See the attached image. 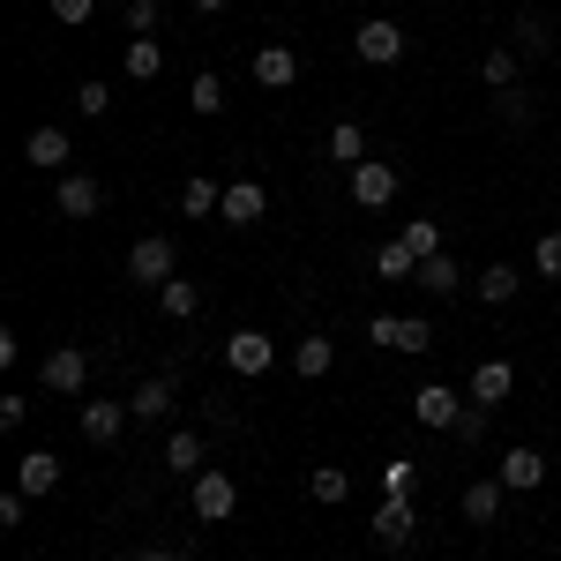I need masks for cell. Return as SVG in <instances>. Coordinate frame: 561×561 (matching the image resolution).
<instances>
[{
    "instance_id": "6da1fadb",
    "label": "cell",
    "mask_w": 561,
    "mask_h": 561,
    "mask_svg": "<svg viewBox=\"0 0 561 561\" xmlns=\"http://www.w3.org/2000/svg\"><path fill=\"white\" fill-rule=\"evenodd\" d=\"M173 270H180L173 232H150V240H135V248H128V277H135V285H173Z\"/></svg>"
},
{
    "instance_id": "7a4b0ae2",
    "label": "cell",
    "mask_w": 561,
    "mask_h": 561,
    "mask_svg": "<svg viewBox=\"0 0 561 561\" xmlns=\"http://www.w3.org/2000/svg\"><path fill=\"white\" fill-rule=\"evenodd\" d=\"M352 53H359L367 68H397V60H404V31H397L389 15H367V23L352 31Z\"/></svg>"
},
{
    "instance_id": "3957f363",
    "label": "cell",
    "mask_w": 561,
    "mask_h": 561,
    "mask_svg": "<svg viewBox=\"0 0 561 561\" xmlns=\"http://www.w3.org/2000/svg\"><path fill=\"white\" fill-rule=\"evenodd\" d=\"M38 382L53 389V397H83V382H90V352H83V345H53V352H45V367H38Z\"/></svg>"
},
{
    "instance_id": "277c9868",
    "label": "cell",
    "mask_w": 561,
    "mask_h": 561,
    "mask_svg": "<svg viewBox=\"0 0 561 561\" xmlns=\"http://www.w3.org/2000/svg\"><path fill=\"white\" fill-rule=\"evenodd\" d=\"M195 524H225L232 510H240V486H232V472H195Z\"/></svg>"
},
{
    "instance_id": "5b68a950",
    "label": "cell",
    "mask_w": 561,
    "mask_h": 561,
    "mask_svg": "<svg viewBox=\"0 0 561 561\" xmlns=\"http://www.w3.org/2000/svg\"><path fill=\"white\" fill-rule=\"evenodd\" d=\"M412 420L420 427H442V434H457V420H465V397L449 382H427V389H412Z\"/></svg>"
},
{
    "instance_id": "8992f818",
    "label": "cell",
    "mask_w": 561,
    "mask_h": 561,
    "mask_svg": "<svg viewBox=\"0 0 561 561\" xmlns=\"http://www.w3.org/2000/svg\"><path fill=\"white\" fill-rule=\"evenodd\" d=\"M367 337L389 345V352H427L434 345V322H427V314H404V322H397V314H375V322H367Z\"/></svg>"
},
{
    "instance_id": "52a82bcc",
    "label": "cell",
    "mask_w": 561,
    "mask_h": 561,
    "mask_svg": "<svg viewBox=\"0 0 561 561\" xmlns=\"http://www.w3.org/2000/svg\"><path fill=\"white\" fill-rule=\"evenodd\" d=\"M225 367H232V375H270V367H277V345H270L262 330H232V337H225Z\"/></svg>"
},
{
    "instance_id": "ba28073f",
    "label": "cell",
    "mask_w": 561,
    "mask_h": 561,
    "mask_svg": "<svg viewBox=\"0 0 561 561\" xmlns=\"http://www.w3.org/2000/svg\"><path fill=\"white\" fill-rule=\"evenodd\" d=\"M412 531H420V517H412V494H382V510H375V547H412Z\"/></svg>"
},
{
    "instance_id": "9c48e42d",
    "label": "cell",
    "mask_w": 561,
    "mask_h": 561,
    "mask_svg": "<svg viewBox=\"0 0 561 561\" xmlns=\"http://www.w3.org/2000/svg\"><path fill=\"white\" fill-rule=\"evenodd\" d=\"M128 404H113V397H90L83 404V442H98V449H113V442H121V434H128Z\"/></svg>"
},
{
    "instance_id": "30bf717a",
    "label": "cell",
    "mask_w": 561,
    "mask_h": 561,
    "mask_svg": "<svg viewBox=\"0 0 561 561\" xmlns=\"http://www.w3.org/2000/svg\"><path fill=\"white\" fill-rule=\"evenodd\" d=\"M53 203H60V217H76V225H83V217L105 210V180H98V173H68Z\"/></svg>"
},
{
    "instance_id": "8fae6325",
    "label": "cell",
    "mask_w": 561,
    "mask_h": 561,
    "mask_svg": "<svg viewBox=\"0 0 561 561\" xmlns=\"http://www.w3.org/2000/svg\"><path fill=\"white\" fill-rule=\"evenodd\" d=\"M248 68H255L262 90H293V83H300V53H293V45H255Z\"/></svg>"
},
{
    "instance_id": "7c38bea8",
    "label": "cell",
    "mask_w": 561,
    "mask_h": 561,
    "mask_svg": "<svg viewBox=\"0 0 561 561\" xmlns=\"http://www.w3.org/2000/svg\"><path fill=\"white\" fill-rule=\"evenodd\" d=\"M494 479H502V486H510V494H531V486H547V457H539V449H510V457H502V465H494Z\"/></svg>"
},
{
    "instance_id": "4fadbf2b",
    "label": "cell",
    "mask_w": 561,
    "mask_h": 561,
    "mask_svg": "<svg viewBox=\"0 0 561 561\" xmlns=\"http://www.w3.org/2000/svg\"><path fill=\"white\" fill-rule=\"evenodd\" d=\"M262 210H270V195H262L255 180H225V203H217L225 225H262Z\"/></svg>"
},
{
    "instance_id": "5bb4252c",
    "label": "cell",
    "mask_w": 561,
    "mask_h": 561,
    "mask_svg": "<svg viewBox=\"0 0 561 561\" xmlns=\"http://www.w3.org/2000/svg\"><path fill=\"white\" fill-rule=\"evenodd\" d=\"M397 195V165H352V203L359 210H382Z\"/></svg>"
},
{
    "instance_id": "9a60e30c",
    "label": "cell",
    "mask_w": 561,
    "mask_h": 561,
    "mask_svg": "<svg viewBox=\"0 0 561 561\" xmlns=\"http://www.w3.org/2000/svg\"><path fill=\"white\" fill-rule=\"evenodd\" d=\"M510 389H517V367H510V359H486V367L472 375V404L494 412V404H510Z\"/></svg>"
},
{
    "instance_id": "2e32d148",
    "label": "cell",
    "mask_w": 561,
    "mask_h": 561,
    "mask_svg": "<svg viewBox=\"0 0 561 561\" xmlns=\"http://www.w3.org/2000/svg\"><path fill=\"white\" fill-rule=\"evenodd\" d=\"M15 486H23L31 502H38V494H53V486H60V457H53V449H31V457L15 465Z\"/></svg>"
},
{
    "instance_id": "e0dca14e",
    "label": "cell",
    "mask_w": 561,
    "mask_h": 561,
    "mask_svg": "<svg viewBox=\"0 0 561 561\" xmlns=\"http://www.w3.org/2000/svg\"><path fill=\"white\" fill-rule=\"evenodd\" d=\"M479 300L486 307H510L524 293V277H517V262H486V270H479V285H472Z\"/></svg>"
},
{
    "instance_id": "ac0fdd59",
    "label": "cell",
    "mask_w": 561,
    "mask_h": 561,
    "mask_svg": "<svg viewBox=\"0 0 561 561\" xmlns=\"http://www.w3.org/2000/svg\"><path fill=\"white\" fill-rule=\"evenodd\" d=\"M502 494H510L502 479H465L457 502H465V517H472V524H494V517H502Z\"/></svg>"
},
{
    "instance_id": "d6986e66",
    "label": "cell",
    "mask_w": 561,
    "mask_h": 561,
    "mask_svg": "<svg viewBox=\"0 0 561 561\" xmlns=\"http://www.w3.org/2000/svg\"><path fill=\"white\" fill-rule=\"evenodd\" d=\"M121 68H128L135 83H158V76H165V38H128Z\"/></svg>"
},
{
    "instance_id": "ffe728a7",
    "label": "cell",
    "mask_w": 561,
    "mask_h": 561,
    "mask_svg": "<svg viewBox=\"0 0 561 561\" xmlns=\"http://www.w3.org/2000/svg\"><path fill=\"white\" fill-rule=\"evenodd\" d=\"M23 158H31V165H68V158H76V142H68V128H31Z\"/></svg>"
},
{
    "instance_id": "44dd1931",
    "label": "cell",
    "mask_w": 561,
    "mask_h": 561,
    "mask_svg": "<svg viewBox=\"0 0 561 561\" xmlns=\"http://www.w3.org/2000/svg\"><path fill=\"white\" fill-rule=\"evenodd\" d=\"M307 494H314L322 510H337V502H352V472L345 465H314V472H307Z\"/></svg>"
},
{
    "instance_id": "7402d4cb",
    "label": "cell",
    "mask_w": 561,
    "mask_h": 561,
    "mask_svg": "<svg viewBox=\"0 0 561 561\" xmlns=\"http://www.w3.org/2000/svg\"><path fill=\"white\" fill-rule=\"evenodd\" d=\"M330 367H337V345H330V337H300V345H293V375H307V382H322Z\"/></svg>"
},
{
    "instance_id": "603a6c76",
    "label": "cell",
    "mask_w": 561,
    "mask_h": 561,
    "mask_svg": "<svg viewBox=\"0 0 561 561\" xmlns=\"http://www.w3.org/2000/svg\"><path fill=\"white\" fill-rule=\"evenodd\" d=\"M517 68H524V53H517V45H494V53L479 60V76H486V90H517Z\"/></svg>"
},
{
    "instance_id": "cb8c5ba5",
    "label": "cell",
    "mask_w": 561,
    "mask_h": 561,
    "mask_svg": "<svg viewBox=\"0 0 561 561\" xmlns=\"http://www.w3.org/2000/svg\"><path fill=\"white\" fill-rule=\"evenodd\" d=\"M165 472H180V479L210 472V465H203V434H173V442H165Z\"/></svg>"
},
{
    "instance_id": "d4e9b609",
    "label": "cell",
    "mask_w": 561,
    "mask_h": 561,
    "mask_svg": "<svg viewBox=\"0 0 561 561\" xmlns=\"http://www.w3.org/2000/svg\"><path fill=\"white\" fill-rule=\"evenodd\" d=\"M330 158H337V165H367V128H359V121H337V128H330Z\"/></svg>"
},
{
    "instance_id": "484cf974",
    "label": "cell",
    "mask_w": 561,
    "mask_h": 561,
    "mask_svg": "<svg viewBox=\"0 0 561 561\" xmlns=\"http://www.w3.org/2000/svg\"><path fill=\"white\" fill-rule=\"evenodd\" d=\"M128 412H135V420H165V412H173V382H158V375H150V382L128 397Z\"/></svg>"
},
{
    "instance_id": "4316f807",
    "label": "cell",
    "mask_w": 561,
    "mask_h": 561,
    "mask_svg": "<svg viewBox=\"0 0 561 561\" xmlns=\"http://www.w3.org/2000/svg\"><path fill=\"white\" fill-rule=\"evenodd\" d=\"M517 53H524V60L554 53V23H547V15H517Z\"/></svg>"
},
{
    "instance_id": "83f0119b",
    "label": "cell",
    "mask_w": 561,
    "mask_h": 561,
    "mask_svg": "<svg viewBox=\"0 0 561 561\" xmlns=\"http://www.w3.org/2000/svg\"><path fill=\"white\" fill-rule=\"evenodd\" d=\"M217 203H225L217 180H187V187H180V217H217Z\"/></svg>"
},
{
    "instance_id": "f1b7e54d",
    "label": "cell",
    "mask_w": 561,
    "mask_h": 561,
    "mask_svg": "<svg viewBox=\"0 0 561 561\" xmlns=\"http://www.w3.org/2000/svg\"><path fill=\"white\" fill-rule=\"evenodd\" d=\"M158 300H165V314H173V322H195V314H203V293H195L187 277H173V285H158Z\"/></svg>"
},
{
    "instance_id": "f546056e",
    "label": "cell",
    "mask_w": 561,
    "mask_h": 561,
    "mask_svg": "<svg viewBox=\"0 0 561 561\" xmlns=\"http://www.w3.org/2000/svg\"><path fill=\"white\" fill-rule=\"evenodd\" d=\"M375 270H382V277H404V285H412V277H420V255H412L404 240H389V248H375Z\"/></svg>"
},
{
    "instance_id": "4dcf8cb0",
    "label": "cell",
    "mask_w": 561,
    "mask_h": 561,
    "mask_svg": "<svg viewBox=\"0 0 561 561\" xmlns=\"http://www.w3.org/2000/svg\"><path fill=\"white\" fill-rule=\"evenodd\" d=\"M494 113H502V128H531V121H539V105H531L524 90H494Z\"/></svg>"
},
{
    "instance_id": "1f68e13d",
    "label": "cell",
    "mask_w": 561,
    "mask_h": 561,
    "mask_svg": "<svg viewBox=\"0 0 561 561\" xmlns=\"http://www.w3.org/2000/svg\"><path fill=\"white\" fill-rule=\"evenodd\" d=\"M420 285H427V293H465V277H457V262H449V255L420 262Z\"/></svg>"
},
{
    "instance_id": "d6a6232c",
    "label": "cell",
    "mask_w": 561,
    "mask_h": 561,
    "mask_svg": "<svg viewBox=\"0 0 561 561\" xmlns=\"http://www.w3.org/2000/svg\"><path fill=\"white\" fill-rule=\"evenodd\" d=\"M187 105H195V113H203V121H210V113H225V83H217L210 68H203V76H195V83H187Z\"/></svg>"
},
{
    "instance_id": "836d02e7",
    "label": "cell",
    "mask_w": 561,
    "mask_h": 561,
    "mask_svg": "<svg viewBox=\"0 0 561 561\" xmlns=\"http://www.w3.org/2000/svg\"><path fill=\"white\" fill-rule=\"evenodd\" d=\"M404 248H412L420 262L442 255V225H434V217H412V225H404Z\"/></svg>"
},
{
    "instance_id": "e575fe53",
    "label": "cell",
    "mask_w": 561,
    "mask_h": 561,
    "mask_svg": "<svg viewBox=\"0 0 561 561\" xmlns=\"http://www.w3.org/2000/svg\"><path fill=\"white\" fill-rule=\"evenodd\" d=\"M121 23H128V38H158V0H128Z\"/></svg>"
},
{
    "instance_id": "d590c367",
    "label": "cell",
    "mask_w": 561,
    "mask_h": 561,
    "mask_svg": "<svg viewBox=\"0 0 561 561\" xmlns=\"http://www.w3.org/2000/svg\"><path fill=\"white\" fill-rule=\"evenodd\" d=\"M412 486H420V465H412V457L382 465V494H412Z\"/></svg>"
},
{
    "instance_id": "8d00e7d4",
    "label": "cell",
    "mask_w": 561,
    "mask_h": 561,
    "mask_svg": "<svg viewBox=\"0 0 561 561\" xmlns=\"http://www.w3.org/2000/svg\"><path fill=\"white\" fill-rule=\"evenodd\" d=\"M76 113L105 121V113H113V90H105V83H83V90H76Z\"/></svg>"
},
{
    "instance_id": "74e56055",
    "label": "cell",
    "mask_w": 561,
    "mask_h": 561,
    "mask_svg": "<svg viewBox=\"0 0 561 561\" xmlns=\"http://www.w3.org/2000/svg\"><path fill=\"white\" fill-rule=\"evenodd\" d=\"M531 270H539V277H561V232H547V240L531 248Z\"/></svg>"
},
{
    "instance_id": "f35d334b",
    "label": "cell",
    "mask_w": 561,
    "mask_h": 561,
    "mask_svg": "<svg viewBox=\"0 0 561 561\" xmlns=\"http://www.w3.org/2000/svg\"><path fill=\"white\" fill-rule=\"evenodd\" d=\"M45 8H53V23H68V31H76V23H90V15H98V0H45Z\"/></svg>"
},
{
    "instance_id": "ab89813d",
    "label": "cell",
    "mask_w": 561,
    "mask_h": 561,
    "mask_svg": "<svg viewBox=\"0 0 561 561\" xmlns=\"http://www.w3.org/2000/svg\"><path fill=\"white\" fill-rule=\"evenodd\" d=\"M23 420H31V404H23V397H0V434H15Z\"/></svg>"
},
{
    "instance_id": "60d3db41",
    "label": "cell",
    "mask_w": 561,
    "mask_h": 561,
    "mask_svg": "<svg viewBox=\"0 0 561 561\" xmlns=\"http://www.w3.org/2000/svg\"><path fill=\"white\" fill-rule=\"evenodd\" d=\"M457 434H465V442H479V434H486V404H465V420H457Z\"/></svg>"
},
{
    "instance_id": "b9f144b4",
    "label": "cell",
    "mask_w": 561,
    "mask_h": 561,
    "mask_svg": "<svg viewBox=\"0 0 561 561\" xmlns=\"http://www.w3.org/2000/svg\"><path fill=\"white\" fill-rule=\"evenodd\" d=\"M128 561H180V554H173V547H135Z\"/></svg>"
},
{
    "instance_id": "7bdbcfd3",
    "label": "cell",
    "mask_w": 561,
    "mask_h": 561,
    "mask_svg": "<svg viewBox=\"0 0 561 561\" xmlns=\"http://www.w3.org/2000/svg\"><path fill=\"white\" fill-rule=\"evenodd\" d=\"M187 8H195V15H225V0H187Z\"/></svg>"
}]
</instances>
